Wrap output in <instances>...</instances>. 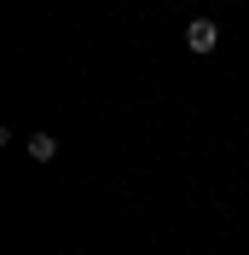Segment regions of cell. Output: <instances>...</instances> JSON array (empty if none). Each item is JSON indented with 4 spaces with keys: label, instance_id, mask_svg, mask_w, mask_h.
<instances>
[{
    "label": "cell",
    "instance_id": "cell-1",
    "mask_svg": "<svg viewBox=\"0 0 249 255\" xmlns=\"http://www.w3.org/2000/svg\"><path fill=\"white\" fill-rule=\"evenodd\" d=\"M186 47L197 52V58H209V52L220 47V23H215V17H191V23H186Z\"/></svg>",
    "mask_w": 249,
    "mask_h": 255
},
{
    "label": "cell",
    "instance_id": "cell-2",
    "mask_svg": "<svg viewBox=\"0 0 249 255\" xmlns=\"http://www.w3.org/2000/svg\"><path fill=\"white\" fill-rule=\"evenodd\" d=\"M23 151H29L35 162H52V157H58V139H52V133H29V145H23Z\"/></svg>",
    "mask_w": 249,
    "mask_h": 255
}]
</instances>
